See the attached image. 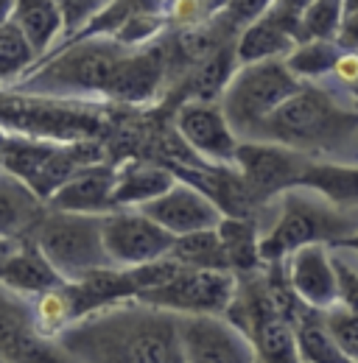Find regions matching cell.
Listing matches in <instances>:
<instances>
[{"label": "cell", "instance_id": "cell-25", "mask_svg": "<svg viewBox=\"0 0 358 363\" xmlns=\"http://www.w3.org/2000/svg\"><path fill=\"white\" fill-rule=\"evenodd\" d=\"M222 238L224 255L229 263L232 277H252L261 274L266 266L261 260V235H258V221H241V218H222L216 227Z\"/></svg>", "mask_w": 358, "mask_h": 363}, {"label": "cell", "instance_id": "cell-15", "mask_svg": "<svg viewBox=\"0 0 358 363\" xmlns=\"http://www.w3.org/2000/svg\"><path fill=\"white\" fill-rule=\"evenodd\" d=\"M179 338L185 363H258L249 341L222 316H185Z\"/></svg>", "mask_w": 358, "mask_h": 363}, {"label": "cell", "instance_id": "cell-35", "mask_svg": "<svg viewBox=\"0 0 358 363\" xmlns=\"http://www.w3.org/2000/svg\"><path fill=\"white\" fill-rule=\"evenodd\" d=\"M336 45L342 48L347 56H358V0L345 3L339 34H336Z\"/></svg>", "mask_w": 358, "mask_h": 363}, {"label": "cell", "instance_id": "cell-32", "mask_svg": "<svg viewBox=\"0 0 358 363\" xmlns=\"http://www.w3.org/2000/svg\"><path fill=\"white\" fill-rule=\"evenodd\" d=\"M325 327L330 333V338L336 341V347L342 350V355L350 363H358V316L350 313L345 305H336L330 311L322 313Z\"/></svg>", "mask_w": 358, "mask_h": 363}, {"label": "cell", "instance_id": "cell-23", "mask_svg": "<svg viewBox=\"0 0 358 363\" xmlns=\"http://www.w3.org/2000/svg\"><path fill=\"white\" fill-rule=\"evenodd\" d=\"M11 23L20 28L26 43L31 45L37 59H45L56 50V40L62 37V11L53 0H20L14 3Z\"/></svg>", "mask_w": 358, "mask_h": 363}, {"label": "cell", "instance_id": "cell-34", "mask_svg": "<svg viewBox=\"0 0 358 363\" xmlns=\"http://www.w3.org/2000/svg\"><path fill=\"white\" fill-rule=\"evenodd\" d=\"M333 269H336V279H339V305H345L350 313L358 316V272L339 257H333Z\"/></svg>", "mask_w": 358, "mask_h": 363}, {"label": "cell", "instance_id": "cell-6", "mask_svg": "<svg viewBox=\"0 0 358 363\" xmlns=\"http://www.w3.org/2000/svg\"><path fill=\"white\" fill-rule=\"evenodd\" d=\"M353 232H358L356 216L303 196L300 190H288L283 196L277 224L261 238V260L264 266L286 263L305 246H336Z\"/></svg>", "mask_w": 358, "mask_h": 363}, {"label": "cell", "instance_id": "cell-9", "mask_svg": "<svg viewBox=\"0 0 358 363\" xmlns=\"http://www.w3.org/2000/svg\"><path fill=\"white\" fill-rule=\"evenodd\" d=\"M238 291V279L224 272H196L179 269L163 288L143 294L134 302H143L174 316H227Z\"/></svg>", "mask_w": 358, "mask_h": 363}, {"label": "cell", "instance_id": "cell-4", "mask_svg": "<svg viewBox=\"0 0 358 363\" xmlns=\"http://www.w3.org/2000/svg\"><path fill=\"white\" fill-rule=\"evenodd\" d=\"M0 126L9 135L50 140V143H85L107 132V118L98 104L45 98L26 92H0Z\"/></svg>", "mask_w": 358, "mask_h": 363}, {"label": "cell", "instance_id": "cell-36", "mask_svg": "<svg viewBox=\"0 0 358 363\" xmlns=\"http://www.w3.org/2000/svg\"><path fill=\"white\" fill-rule=\"evenodd\" d=\"M11 11H14V3H9V0H0V28L11 20Z\"/></svg>", "mask_w": 358, "mask_h": 363}, {"label": "cell", "instance_id": "cell-21", "mask_svg": "<svg viewBox=\"0 0 358 363\" xmlns=\"http://www.w3.org/2000/svg\"><path fill=\"white\" fill-rule=\"evenodd\" d=\"M45 213L43 199L0 168V240H31Z\"/></svg>", "mask_w": 358, "mask_h": 363}, {"label": "cell", "instance_id": "cell-14", "mask_svg": "<svg viewBox=\"0 0 358 363\" xmlns=\"http://www.w3.org/2000/svg\"><path fill=\"white\" fill-rule=\"evenodd\" d=\"M174 129L196 160L210 165H235L241 140L232 132L222 104H182L174 112Z\"/></svg>", "mask_w": 358, "mask_h": 363}, {"label": "cell", "instance_id": "cell-20", "mask_svg": "<svg viewBox=\"0 0 358 363\" xmlns=\"http://www.w3.org/2000/svg\"><path fill=\"white\" fill-rule=\"evenodd\" d=\"M174 184H177V177L168 165L129 157V160L118 162L112 204H115V210H140L148 201L166 196Z\"/></svg>", "mask_w": 358, "mask_h": 363}, {"label": "cell", "instance_id": "cell-13", "mask_svg": "<svg viewBox=\"0 0 358 363\" xmlns=\"http://www.w3.org/2000/svg\"><path fill=\"white\" fill-rule=\"evenodd\" d=\"M305 3H268L266 14L244 28L235 40L238 65L286 62L300 45V14Z\"/></svg>", "mask_w": 358, "mask_h": 363}, {"label": "cell", "instance_id": "cell-12", "mask_svg": "<svg viewBox=\"0 0 358 363\" xmlns=\"http://www.w3.org/2000/svg\"><path fill=\"white\" fill-rule=\"evenodd\" d=\"M308 162L311 157L277 143H238L235 151L238 174L264 204L271 196H286L288 190H297Z\"/></svg>", "mask_w": 358, "mask_h": 363}, {"label": "cell", "instance_id": "cell-3", "mask_svg": "<svg viewBox=\"0 0 358 363\" xmlns=\"http://www.w3.org/2000/svg\"><path fill=\"white\" fill-rule=\"evenodd\" d=\"M132 50L115 40H85L56 48L50 56L37 62L20 82L17 90L26 95L45 98H76V95H101L115 82L118 67Z\"/></svg>", "mask_w": 358, "mask_h": 363}, {"label": "cell", "instance_id": "cell-5", "mask_svg": "<svg viewBox=\"0 0 358 363\" xmlns=\"http://www.w3.org/2000/svg\"><path fill=\"white\" fill-rule=\"evenodd\" d=\"M98 162H107V148L101 140L50 143L20 135H9L6 151L0 157V168L23 182L28 190H34L45 204L76 174Z\"/></svg>", "mask_w": 358, "mask_h": 363}, {"label": "cell", "instance_id": "cell-8", "mask_svg": "<svg viewBox=\"0 0 358 363\" xmlns=\"http://www.w3.org/2000/svg\"><path fill=\"white\" fill-rule=\"evenodd\" d=\"M101 224L104 216H73L48 210L31 240L65 282H79L95 272L115 269L104 249Z\"/></svg>", "mask_w": 358, "mask_h": 363}, {"label": "cell", "instance_id": "cell-28", "mask_svg": "<svg viewBox=\"0 0 358 363\" xmlns=\"http://www.w3.org/2000/svg\"><path fill=\"white\" fill-rule=\"evenodd\" d=\"M345 56L347 53L336 43H305L294 48V53L286 59V67L305 84V79H322L327 73H336Z\"/></svg>", "mask_w": 358, "mask_h": 363}, {"label": "cell", "instance_id": "cell-2", "mask_svg": "<svg viewBox=\"0 0 358 363\" xmlns=\"http://www.w3.org/2000/svg\"><path fill=\"white\" fill-rule=\"evenodd\" d=\"M353 135H358V109L336 104L322 87L303 84L264 123L261 143H277L316 160L342 148Z\"/></svg>", "mask_w": 358, "mask_h": 363}, {"label": "cell", "instance_id": "cell-16", "mask_svg": "<svg viewBox=\"0 0 358 363\" xmlns=\"http://www.w3.org/2000/svg\"><path fill=\"white\" fill-rule=\"evenodd\" d=\"M168 53L163 43L132 50L115 73V82L107 92V101L118 106H146L168 90Z\"/></svg>", "mask_w": 358, "mask_h": 363}, {"label": "cell", "instance_id": "cell-26", "mask_svg": "<svg viewBox=\"0 0 358 363\" xmlns=\"http://www.w3.org/2000/svg\"><path fill=\"white\" fill-rule=\"evenodd\" d=\"M168 260H174L182 269L229 274V263H227L222 238H219L216 229H205V232H193V235L177 238Z\"/></svg>", "mask_w": 358, "mask_h": 363}, {"label": "cell", "instance_id": "cell-19", "mask_svg": "<svg viewBox=\"0 0 358 363\" xmlns=\"http://www.w3.org/2000/svg\"><path fill=\"white\" fill-rule=\"evenodd\" d=\"M115 174H118V165L109 160L90 165L50 196L48 210L73 213V216H109V213H115V204H112Z\"/></svg>", "mask_w": 358, "mask_h": 363}, {"label": "cell", "instance_id": "cell-24", "mask_svg": "<svg viewBox=\"0 0 358 363\" xmlns=\"http://www.w3.org/2000/svg\"><path fill=\"white\" fill-rule=\"evenodd\" d=\"M297 190H313L327 204L345 210L350 204H358V165L311 160L300 177Z\"/></svg>", "mask_w": 358, "mask_h": 363}, {"label": "cell", "instance_id": "cell-11", "mask_svg": "<svg viewBox=\"0 0 358 363\" xmlns=\"http://www.w3.org/2000/svg\"><path fill=\"white\" fill-rule=\"evenodd\" d=\"M104 249L115 269H137L157 260H166L177 243V238L140 210H115L104 216L101 224Z\"/></svg>", "mask_w": 358, "mask_h": 363}, {"label": "cell", "instance_id": "cell-37", "mask_svg": "<svg viewBox=\"0 0 358 363\" xmlns=\"http://www.w3.org/2000/svg\"><path fill=\"white\" fill-rule=\"evenodd\" d=\"M336 246H342V249H350V252H358V232H353L350 238H345V240H339Z\"/></svg>", "mask_w": 358, "mask_h": 363}, {"label": "cell", "instance_id": "cell-38", "mask_svg": "<svg viewBox=\"0 0 358 363\" xmlns=\"http://www.w3.org/2000/svg\"><path fill=\"white\" fill-rule=\"evenodd\" d=\"M6 143H9V132L0 126V157H3V151H6Z\"/></svg>", "mask_w": 358, "mask_h": 363}, {"label": "cell", "instance_id": "cell-10", "mask_svg": "<svg viewBox=\"0 0 358 363\" xmlns=\"http://www.w3.org/2000/svg\"><path fill=\"white\" fill-rule=\"evenodd\" d=\"M0 363H76L40 330L31 299L6 285H0Z\"/></svg>", "mask_w": 358, "mask_h": 363}, {"label": "cell", "instance_id": "cell-39", "mask_svg": "<svg viewBox=\"0 0 358 363\" xmlns=\"http://www.w3.org/2000/svg\"><path fill=\"white\" fill-rule=\"evenodd\" d=\"M350 90H353V98H356V109H358V82H356V84H350Z\"/></svg>", "mask_w": 358, "mask_h": 363}, {"label": "cell", "instance_id": "cell-7", "mask_svg": "<svg viewBox=\"0 0 358 363\" xmlns=\"http://www.w3.org/2000/svg\"><path fill=\"white\" fill-rule=\"evenodd\" d=\"M303 87L286 62L244 65L222 95V109L241 143H261L264 123Z\"/></svg>", "mask_w": 358, "mask_h": 363}, {"label": "cell", "instance_id": "cell-1", "mask_svg": "<svg viewBox=\"0 0 358 363\" xmlns=\"http://www.w3.org/2000/svg\"><path fill=\"white\" fill-rule=\"evenodd\" d=\"M179 324L132 299L73 321L56 341L76 363H185Z\"/></svg>", "mask_w": 358, "mask_h": 363}, {"label": "cell", "instance_id": "cell-22", "mask_svg": "<svg viewBox=\"0 0 358 363\" xmlns=\"http://www.w3.org/2000/svg\"><path fill=\"white\" fill-rule=\"evenodd\" d=\"M0 285H6L9 291L20 294V296H40L48 294L59 285H65V279L53 272V266L43 257V252L37 249L34 240H23L11 257L3 263L0 269Z\"/></svg>", "mask_w": 358, "mask_h": 363}, {"label": "cell", "instance_id": "cell-31", "mask_svg": "<svg viewBox=\"0 0 358 363\" xmlns=\"http://www.w3.org/2000/svg\"><path fill=\"white\" fill-rule=\"evenodd\" d=\"M34 305V318L40 324L48 338H59L70 324H73V308H70V299H67V291L65 285L48 291V294H40L31 299Z\"/></svg>", "mask_w": 358, "mask_h": 363}, {"label": "cell", "instance_id": "cell-33", "mask_svg": "<svg viewBox=\"0 0 358 363\" xmlns=\"http://www.w3.org/2000/svg\"><path fill=\"white\" fill-rule=\"evenodd\" d=\"M101 9H104V3H98V0H79V3L70 0V3H59V11H62V37H65V43L76 40L90 23H92V17H95ZM65 43H62V45H65Z\"/></svg>", "mask_w": 358, "mask_h": 363}, {"label": "cell", "instance_id": "cell-18", "mask_svg": "<svg viewBox=\"0 0 358 363\" xmlns=\"http://www.w3.org/2000/svg\"><path fill=\"white\" fill-rule=\"evenodd\" d=\"M283 269L294 296L305 308L325 313L339 305V279L333 269V257L327 255V246H305L294 252L283 263Z\"/></svg>", "mask_w": 358, "mask_h": 363}, {"label": "cell", "instance_id": "cell-29", "mask_svg": "<svg viewBox=\"0 0 358 363\" xmlns=\"http://www.w3.org/2000/svg\"><path fill=\"white\" fill-rule=\"evenodd\" d=\"M345 3L316 0L305 3L300 14V45L305 43H336Z\"/></svg>", "mask_w": 358, "mask_h": 363}, {"label": "cell", "instance_id": "cell-17", "mask_svg": "<svg viewBox=\"0 0 358 363\" xmlns=\"http://www.w3.org/2000/svg\"><path fill=\"white\" fill-rule=\"evenodd\" d=\"M140 213L146 218H151L157 227H163L166 232H171L174 238H185L193 232H205V229H216L222 224V213L219 207L199 193L196 187L179 182L160 199L148 201L146 207H140Z\"/></svg>", "mask_w": 358, "mask_h": 363}, {"label": "cell", "instance_id": "cell-27", "mask_svg": "<svg viewBox=\"0 0 358 363\" xmlns=\"http://www.w3.org/2000/svg\"><path fill=\"white\" fill-rule=\"evenodd\" d=\"M297 350H300V363H350L330 338L325 316L311 308H303L297 318Z\"/></svg>", "mask_w": 358, "mask_h": 363}, {"label": "cell", "instance_id": "cell-30", "mask_svg": "<svg viewBox=\"0 0 358 363\" xmlns=\"http://www.w3.org/2000/svg\"><path fill=\"white\" fill-rule=\"evenodd\" d=\"M37 65V56L20 28L9 20L0 28V84L6 82H20L31 67Z\"/></svg>", "mask_w": 358, "mask_h": 363}]
</instances>
